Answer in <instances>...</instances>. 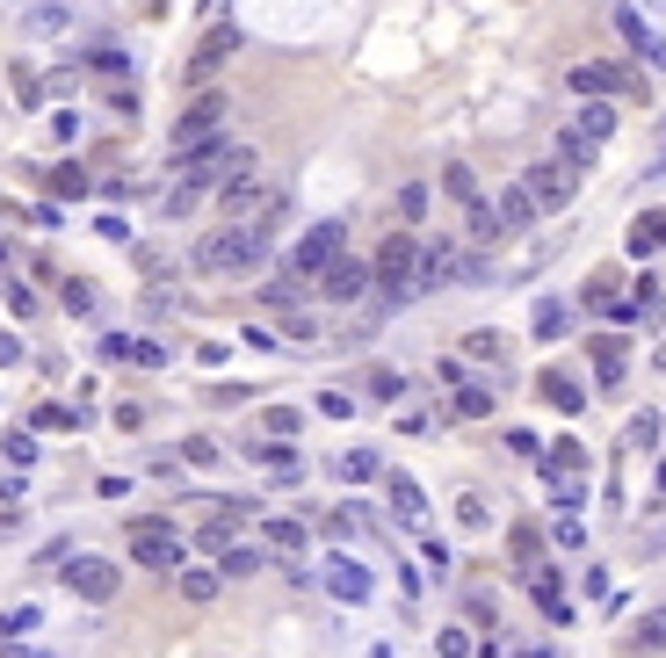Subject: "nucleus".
<instances>
[{
    "label": "nucleus",
    "mask_w": 666,
    "mask_h": 658,
    "mask_svg": "<svg viewBox=\"0 0 666 658\" xmlns=\"http://www.w3.org/2000/svg\"><path fill=\"white\" fill-rule=\"evenodd\" d=\"M594 152H601V145H594L587 131H572V123H565V131H558V160H565L572 174H587V167H594Z\"/></svg>",
    "instance_id": "24"
},
{
    "label": "nucleus",
    "mask_w": 666,
    "mask_h": 658,
    "mask_svg": "<svg viewBox=\"0 0 666 658\" xmlns=\"http://www.w3.org/2000/svg\"><path fill=\"white\" fill-rule=\"evenodd\" d=\"M29 427H80V413H73V405H37Z\"/></svg>",
    "instance_id": "39"
},
{
    "label": "nucleus",
    "mask_w": 666,
    "mask_h": 658,
    "mask_svg": "<svg viewBox=\"0 0 666 658\" xmlns=\"http://www.w3.org/2000/svg\"><path fill=\"white\" fill-rule=\"evenodd\" d=\"M326 536H333V543H348V536H362V514H355V507H341V514H326Z\"/></svg>",
    "instance_id": "41"
},
{
    "label": "nucleus",
    "mask_w": 666,
    "mask_h": 658,
    "mask_svg": "<svg viewBox=\"0 0 666 658\" xmlns=\"http://www.w3.org/2000/svg\"><path fill=\"white\" fill-rule=\"evenodd\" d=\"M15 362H22V340H15V333H0V369H15Z\"/></svg>",
    "instance_id": "54"
},
{
    "label": "nucleus",
    "mask_w": 666,
    "mask_h": 658,
    "mask_svg": "<svg viewBox=\"0 0 666 658\" xmlns=\"http://www.w3.org/2000/svg\"><path fill=\"white\" fill-rule=\"evenodd\" d=\"M312 282H319V297H333V304H355L362 290H370V261H348V254H341L333 268H319Z\"/></svg>",
    "instance_id": "13"
},
{
    "label": "nucleus",
    "mask_w": 666,
    "mask_h": 658,
    "mask_svg": "<svg viewBox=\"0 0 666 658\" xmlns=\"http://www.w3.org/2000/svg\"><path fill=\"white\" fill-rule=\"evenodd\" d=\"M449 413H457V420H493V391H486V384H457Z\"/></svg>",
    "instance_id": "27"
},
{
    "label": "nucleus",
    "mask_w": 666,
    "mask_h": 658,
    "mask_svg": "<svg viewBox=\"0 0 666 658\" xmlns=\"http://www.w3.org/2000/svg\"><path fill=\"white\" fill-rule=\"evenodd\" d=\"M261 564H268L261 550H239V543H232V550H225V564H218V572H225V579H254Z\"/></svg>",
    "instance_id": "32"
},
{
    "label": "nucleus",
    "mask_w": 666,
    "mask_h": 658,
    "mask_svg": "<svg viewBox=\"0 0 666 658\" xmlns=\"http://www.w3.org/2000/svg\"><path fill=\"white\" fill-rule=\"evenodd\" d=\"M319 413H326V420H348V413H355V398H348V391H326V398H319Z\"/></svg>",
    "instance_id": "49"
},
{
    "label": "nucleus",
    "mask_w": 666,
    "mask_h": 658,
    "mask_svg": "<svg viewBox=\"0 0 666 658\" xmlns=\"http://www.w3.org/2000/svg\"><path fill=\"white\" fill-rule=\"evenodd\" d=\"M73 15L66 8H29V29H37V37H51V29H66Z\"/></svg>",
    "instance_id": "44"
},
{
    "label": "nucleus",
    "mask_w": 666,
    "mask_h": 658,
    "mask_svg": "<svg viewBox=\"0 0 666 658\" xmlns=\"http://www.w3.org/2000/svg\"><path fill=\"white\" fill-rule=\"evenodd\" d=\"M507 550H514V564H522V579L543 564V536H536V521H514V536H507Z\"/></svg>",
    "instance_id": "25"
},
{
    "label": "nucleus",
    "mask_w": 666,
    "mask_h": 658,
    "mask_svg": "<svg viewBox=\"0 0 666 658\" xmlns=\"http://www.w3.org/2000/svg\"><path fill=\"white\" fill-rule=\"evenodd\" d=\"M87 66H95V73H116V80H124V73H131V58L116 51V44H95V51H87Z\"/></svg>",
    "instance_id": "38"
},
{
    "label": "nucleus",
    "mask_w": 666,
    "mask_h": 658,
    "mask_svg": "<svg viewBox=\"0 0 666 658\" xmlns=\"http://www.w3.org/2000/svg\"><path fill=\"white\" fill-rule=\"evenodd\" d=\"M623 369H630L623 340H616V333H601V340H594V376H601V391H609V384H623Z\"/></svg>",
    "instance_id": "20"
},
{
    "label": "nucleus",
    "mask_w": 666,
    "mask_h": 658,
    "mask_svg": "<svg viewBox=\"0 0 666 658\" xmlns=\"http://www.w3.org/2000/svg\"><path fill=\"white\" fill-rule=\"evenodd\" d=\"M507 449H514V456H543V442H536L529 427H514V434H507Z\"/></svg>",
    "instance_id": "52"
},
{
    "label": "nucleus",
    "mask_w": 666,
    "mask_h": 658,
    "mask_svg": "<svg viewBox=\"0 0 666 658\" xmlns=\"http://www.w3.org/2000/svg\"><path fill=\"white\" fill-rule=\"evenodd\" d=\"M268 261V225H225L196 246V268L203 275H247Z\"/></svg>",
    "instance_id": "1"
},
{
    "label": "nucleus",
    "mask_w": 666,
    "mask_h": 658,
    "mask_svg": "<svg viewBox=\"0 0 666 658\" xmlns=\"http://www.w3.org/2000/svg\"><path fill=\"white\" fill-rule=\"evenodd\" d=\"M442 658H471V637L464 630H442Z\"/></svg>",
    "instance_id": "53"
},
{
    "label": "nucleus",
    "mask_w": 666,
    "mask_h": 658,
    "mask_svg": "<svg viewBox=\"0 0 666 658\" xmlns=\"http://www.w3.org/2000/svg\"><path fill=\"white\" fill-rule=\"evenodd\" d=\"M261 528H268V543H276V550H305L312 543V528L297 521V514H276V521H261Z\"/></svg>",
    "instance_id": "28"
},
{
    "label": "nucleus",
    "mask_w": 666,
    "mask_h": 658,
    "mask_svg": "<svg viewBox=\"0 0 666 658\" xmlns=\"http://www.w3.org/2000/svg\"><path fill=\"white\" fill-rule=\"evenodd\" d=\"M333 478L341 485H370V478H384V463L370 449H348V456H333Z\"/></svg>",
    "instance_id": "23"
},
{
    "label": "nucleus",
    "mask_w": 666,
    "mask_h": 658,
    "mask_svg": "<svg viewBox=\"0 0 666 658\" xmlns=\"http://www.w3.org/2000/svg\"><path fill=\"white\" fill-rule=\"evenodd\" d=\"M232 51H239V29H232V22H218V29H210V37L189 51V66H181V80H189V87H210V80H218V73L232 66Z\"/></svg>",
    "instance_id": "8"
},
{
    "label": "nucleus",
    "mask_w": 666,
    "mask_h": 658,
    "mask_svg": "<svg viewBox=\"0 0 666 658\" xmlns=\"http://www.w3.org/2000/svg\"><path fill=\"white\" fill-rule=\"evenodd\" d=\"M0 658H37V651H22V644H0Z\"/></svg>",
    "instance_id": "55"
},
{
    "label": "nucleus",
    "mask_w": 666,
    "mask_h": 658,
    "mask_svg": "<svg viewBox=\"0 0 666 658\" xmlns=\"http://www.w3.org/2000/svg\"><path fill=\"white\" fill-rule=\"evenodd\" d=\"M51 138H58V145L80 138V116H73V109H58V116H51Z\"/></svg>",
    "instance_id": "51"
},
{
    "label": "nucleus",
    "mask_w": 666,
    "mask_h": 658,
    "mask_svg": "<svg viewBox=\"0 0 666 658\" xmlns=\"http://www.w3.org/2000/svg\"><path fill=\"white\" fill-rule=\"evenodd\" d=\"M384 492H391V514H399L406 528H413V521H428V492H420V485L406 478V470H391V478H384Z\"/></svg>",
    "instance_id": "15"
},
{
    "label": "nucleus",
    "mask_w": 666,
    "mask_h": 658,
    "mask_svg": "<svg viewBox=\"0 0 666 658\" xmlns=\"http://www.w3.org/2000/svg\"><path fill=\"white\" fill-rule=\"evenodd\" d=\"M297 427H305V413H297V405H276V413H268V434H276V442H290Z\"/></svg>",
    "instance_id": "40"
},
{
    "label": "nucleus",
    "mask_w": 666,
    "mask_h": 658,
    "mask_svg": "<svg viewBox=\"0 0 666 658\" xmlns=\"http://www.w3.org/2000/svg\"><path fill=\"white\" fill-rule=\"evenodd\" d=\"M486 261H464L457 239H428L420 246V290H449V282H478Z\"/></svg>",
    "instance_id": "6"
},
{
    "label": "nucleus",
    "mask_w": 666,
    "mask_h": 658,
    "mask_svg": "<svg viewBox=\"0 0 666 658\" xmlns=\"http://www.w3.org/2000/svg\"><path fill=\"white\" fill-rule=\"evenodd\" d=\"M66 586L80 593V601H116V564L109 557H66Z\"/></svg>",
    "instance_id": "11"
},
{
    "label": "nucleus",
    "mask_w": 666,
    "mask_h": 658,
    "mask_svg": "<svg viewBox=\"0 0 666 658\" xmlns=\"http://www.w3.org/2000/svg\"><path fill=\"white\" fill-rule=\"evenodd\" d=\"M66 311H73V319H95V282H87V275L66 282Z\"/></svg>",
    "instance_id": "36"
},
{
    "label": "nucleus",
    "mask_w": 666,
    "mask_h": 658,
    "mask_svg": "<svg viewBox=\"0 0 666 658\" xmlns=\"http://www.w3.org/2000/svg\"><path fill=\"white\" fill-rule=\"evenodd\" d=\"M399 210H406V217H420V210H428V188L406 181V188H399Z\"/></svg>",
    "instance_id": "50"
},
{
    "label": "nucleus",
    "mask_w": 666,
    "mask_h": 658,
    "mask_svg": "<svg viewBox=\"0 0 666 658\" xmlns=\"http://www.w3.org/2000/svg\"><path fill=\"white\" fill-rule=\"evenodd\" d=\"M493 210H500V225H507V232H529V225H536V217H543V210H536V196H529V188H522V181H514V188H507V196H500Z\"/></svg>",
    "instance_id": "17"
},
{
    "label": "nucleus",
    "mask_w": 666,
    "mask_h": 658,
    "mask_svg": "<svg viewBox=\"0 0 666 658\" xmlns=\"http://www.w3.org/2000/svg\"><path fill=\"white\" fill-rule=\"evenodd\" d=\"M174 586H181V601H218V586H225V572H203V564H181V572H174Z\"/></svg>",
    "instance_id": "18"
},
{
    "label": "nucleus",
    "mask_w": 666,
    "mask_h": 658,
    "mask_svg": "<svg viewBox=\"0 0 666 658\" xmlns=\"http://www.w3.org/2000/svg\"><path fill=\"white\" fill-rule=\"evenodd\" d=\"M659 434H666V420H659V413H638V420L623 427V442H630V449H652Z\"/></svg>",
    "instance_id": "34"
},
{
    "label": "nucleus",
    "mask_w": 666,
    "mask_h": 658,
    "mask_svg": "<svg viewBox=\"0 0 666 658\" xmlns=\"http://www.w3.org/2000/svg\"><path fill=\"white\" fill-rule=\"evenodd\" d=\"M297 282H305V275H297V268H290V275H276V282H268V290H261V297H268V304H276V311H297V297H305V290H297Z\"/></svg>",
    "instance_id": "33"
},
{
    "label": "nucleus",
    "mask_w": 666,
    "mask_h": 658,
    "mask_svg": "<svg viewBox=\"0 0 666 658\" xmlns=\"http://www.w3.org/2000/svg\"><path fill=\"white\" fill-rule=\"evenodd\" d=\"M218 210H225V225H268V217L283 210V196L247 167V174H232V181L218 188Z\"/></svg>",
    "instance_id": "4"
},
{
    "label": "nucleus",
    "mask_w": 666,
    "mask_h": 658,
    "mask_svg": "<svg viewBox=\"0 0 666 658\" xmlns=\"http://www.w3.org/2000/svg\"><path fill=\"white\" fill-rule=\"evenodd\" d=\"M254 463L268 470V478H290V485H297V470H305V463H297V449H290V442H261V449H254Z\"/></svg>",
    "instance_id": "26"
},
{
    "label": "nucleus",
    "mask_w": 666,
    "mask_h": 658,
    "mask_svg": "<svg viewBox=\"0 0 666 658\" xmlns=\"http://www.w3.org/2000/svg\"><path fill=\"white\" fill-rule=\"evenodd\" d=\"M652 8H666V0H652Z\"/></svg>",
    "instance_id": "56"
},
{
    "label": "nucleus",
    "mask_w": 666,
    "mask_h": 658,
    "mask_svg": "<svg viewBox=\"0 0 666 658\" xmlns=\"http://www.w3.org/2000/svg\"><path fill=\"white\" fill-rule=\"evenodd\" d=\"M471 217H464V232H471V246H493V239H507V225H500V210L478 196V203H464Z\"/></svg>",
    "instance_id": "22"
},
{
    "label": "nucleus",
    "mask_w": 666,
    "mask_h": 658,
    "mask_svg": "<svg viewBox=\"0 0 666 658\" xmlns=\"http://www.w3.org/2000/svg\"><path fill=\"white\" fill-rule=\"evenodd\" d=\"M464 355H471V362H500V355H507V340H500L493 326H486V333H464Z\"/></svg>",
    "instance_id": "31"
},
{
    "label": "nucleus",
    "mask_w": 666,
    "mask_h": 658,
    "mask_svg": "<svg viewBox=\"0 0 666 658\" xmlns=\"http://www.w3.org/2000/svg\"><path fill=\"white\" fill-rule=\"evenodd\" d=\"M326 593L333 601H370V572H362L355 557H333L326 564Z\"/></svg>",
    "instance_id": "14"
},
{
    "label": "nucleus",
    "mask_w": 666,
    "mask_h": 658,
    "mask_svg": "<svg viewBox=\"0 0 666 658\" xmlns=\"http://www.w3.org/2000/svg\"><path fill=\"white\" fill-rule=\"evenodd\" d=\"M572 131H587L594 145H609V138H616V109H609V102L594 94V102H580V116H572Z\"/></svg>",
    "instance_id": "19"
},
{
    "label": "nucleus",
    "mask_w": 666,
    "mask_h": 658,
    "mask_svg": "<svg viewBox=\"0 0 666 658\" xmlns=\"http://www.w3.org/2000/svg\"><path fill=\"white\" fill-rule=\"evenodd\" d=\"M536 391H543V398H551V413H587V391H580V384H572V376H565V369H543V376H536Z\"/></svg>",
    "instance_id": "16"
},
{
    "label": "nucleus",
    "mask_w": 666,
    "mask_h": 658,
    "mask_svg": "<svg viewBox=\"0 0 666 658\" xmlns=\"http://www.w3.org/2000/svg\"><path fill=\"white\" fill-rule=\"evenodd\" d=\"M659 369H666V355H659Z\"/></svg>",
    "instance_id": "57"
},
{
    "label": "nucleus",
    "mask_w": 666,
    "mask_h": 658,
    "mask_svg": "<svg viewBox=\"0 0 666 658\" xmlns=\"http://www.w3.org/2000/svg\"><path fill=\"white\" fill-rule=\"evenodd\" d=\"M565 319H572V311H565L558 297H551V304H536V340H558V333H565Z\"/></svg>",
    "instance_id": "37"
},
{
    "label": "nucleus",
    "mask_w": 666,
    "mask_h": 658,
    "mask_svg": "<svg viewBox=\"0 0 666 658\" xmlns=\"http://www.w3.org/2000/svg\"><path fill=\"white\" fill-rule=\"evenodd\" d=\"M131 564L138 572H181V564H189V543L174 536L167 514H138L131 521Z\"/></svg>",
    "instance_id": "3"
},
{
    "label": "nucleus",
    "mask_w": 666,
    "mask_h": 658,
    "mask_svg": "<svg viewBox=\"0 0 666 658\" xmlns=\"http://www.w3.org/2000/svg\"><path fill=\"white\" fill-rule=\"evenodd\" d=\"M609 22H616V37H623L630 51H638L645 66H659V73H666V37H659V29H652V22H645L638 8H630V0H623V8H616Z\"/></svg>",
    "instance_id": "12"
},
{
    "label": "nucleus",
    "mask_w": 666,
    "mask_h": 658,
    "mask_svg": "<svg viewBox=\"0 0 666 658\" xmlns=\"http://www.w3.org/2000/svg\"><path fill=\"white\" fill-rule=\"evenodd\" d=\"M181 463H218V442H210V434H189V442H181Z\"/></svg>",
    "instance_id": "42"
},
{
    "label": "nucleus",
    "mask_w": 666,
    "mask_h": 658,
    "mask_svg": "<svg viewBox=\"0 0 666 658\" xmlns=\"http://www.w3.org/2000/svg\"><path fill=\"white\" fill-rule=\"evenodd\" d=\"M457 521H464V528H486V499L464 492V499H457Z\"/></svg>",
    "instance_id": "46"
},
{
    "label": "nucleus",
    "mask_w": 666,
    "mask_h": 658,
    "mask_svg": "<svg viewBox=\"0 0 666 658\" xmlns=\"http://www.w3.org/2000/svg\"><path fill=\"white\" fill-rule=\"evenodd\" d=\"M341 246H348V225H341V217H319V225H312L305 239H297L290 268H297V275H319V268H333V261H341Z\"/></svg>",
    "instance_id": "7"
},
{
    "label": "nucleus",
    "mask_w": 666,
    "mask_h": 658,
    "mask_svg": "<svg viewBox=\"0 0 666 658\" xmlns=\"http://www.w3.org/2000/svg\"><path fill=\"white\" fill-rule=\"evenodd\" d=\"M232 528H239V521H232V514H218V521H203V528H196V543L225 557V550H232Z\"/></svg>",
    "instance_id": "35"
},
{
    "label": "nucleus",
    "mask_w": 666,
    "mask_h": 658,
    "mask_svg": "<svg viewBox=\"0 0 666 658\" xmlns=\"http://www.w3.org/2000/svg\"><path fill=\"white\" fill-rule=\"evenodd\" d=\"M196 203H203V196H196V188H181V181H174V188H167V217H189V210H196Z\"/></svg>",
    "instance_id": "45"
},
{
    "label": "nucleus",
    "mask_w": 666,
    "mask_h": 658,
    "mask_svg": "<svg viewBox=\"0 0 666 658\" xmlns=\"http://www.w3.org/2000/svg\"><path fill=\"white\" fill-rule=\"evenodd\" d=\"M370 290H384L391 304L420 297V239H413V232H391V239L377 246V261H370Z\"/></svg>",
    "instance_id": "2"
},
{
    "label": "nucleus",
    "mask_w": 666,
    "mask_h": 658,
    "mask_svg": "<svg viewBox=\"0 0 666 658\" xmlns=\"http://www.w3.org/2000/svg\"><path fill=\"white\" fill-rule=\"evenodd\" d=\"M22 630H37V608H15V615H0V637H22Z\"/></svg>",
    "instance_id": "48"
},
{
    "label": "nucleus",
    "mask_w": 666,
    "mask_h": 658,
    "mask_svg": "<svg viewBox=\"0 0 666 658\" xmlns=\"http://www.w3.org/2000/svg\"><path fill=\"white\" fill-rule=\"evenodd\" d=\"M630 644H638V651H666V608H645L638 630H630Z\"/></svg>",
    "instance_id": "29"
},
{
    "label": "nucleus",
    "mask_w": 666,
    "mask_h": 658,
    "mask_svg": "<svg viewBox=\"0 0 666 658\" xmlns=\"http://www.w3.org/2000/svg\"><path fill=\"white\" fill-rule=\"evenodd\" d=\"M572 94H601V102H609V94H645V80L630 73V66H616V58H601V66H572Z\"/></svg>",
    "instance_id": "10"
},
{
    "label": "nucleus",
    "mask_w": 666,
    "mask_h": 658,
    "mask_svg": "<svg viewBox=\"0 0 666 658\" xmlns=\"http://www.w3.org/2000/svg\"><path fill=\"white\" fill-rule=\"evenodd\" d=\"M225 116H232V102L218 87H196V102L181 109V123H174V152H189V145H203V138H218L225 131Z\"/></svg>",
    "instance_id": "5"
},
{
    "label": "nucleus",
    "mask_w": 666,
    "mask_h": 658,
    "mask_svg": "<svg viewBox=\"0 0 666 658\" xmlns=\"http://www.w3.org/2000/svg\"><path fill=\"white\" fill-rule=\"evenodd\" d=\"M442 188H449L457 203H478V174H471L464 160H449V167H442Z\"/></svg>",
    "instance_id": "30"
},
{
    "label": "nucleus",
    "mask_w": 666,
    "mask_h": 658,
    "mask_svg": "<svg viewBox=\"0 0 666 658\" xmlns=\"http://www.w3.org/2000/svg\"><path fill=\"white\" fill-rule=\"evenodd\" d=\"M0 456H8V463H37V442H29V434H8V442H0Z\"/></svg>",
    "instance_id": "47"
},
{
    "label": "nucleus",
    "mask_w": 666,
    "mask_h": 658,
    "mask_svg": "<svg viewBox=\"0 0 666 658\" xmlns=\"http://www.w3.org/2000/svg\"><path fill=\"white\" fill-rule=\"evenodd\" d=\"M522 188L536 196V210H565L572 196H580V174H572L565 160H536V167L522 174Z\"/></svg>",
    "instance_id": "9"
},
{
    "label": "nucleus",
    "mask_w": 666,
    "mask_h": 658,
    "mask_svg": "<svg viewBox=\"0 0 666 658\" xmlns=\"http://www.w3.org/2000/svg\"><path fill=\"white\" fill-rule=\"evenodd\" d=\"M44 188H51L58 203H73V196H87V188H95V181H87V167H80V160H58V167L44 174Z\"/></svg>",
    "instance_id": "21"
},
{
    "label": "nucleus",
    "mask_w": 666,
    "mask_h": 658,
    "mask_svg": "<svg viewBox=\"0 0 666 658\" xmlns=\"http://www.w3.org/2000/svg\"><path fill=\"white\" fill-rule=\"evenodd\" d=\"M102 362H138V340L131 333H109L102 340Z\"/></svg>",
    "instance_id": "43"
}]
</instances>
